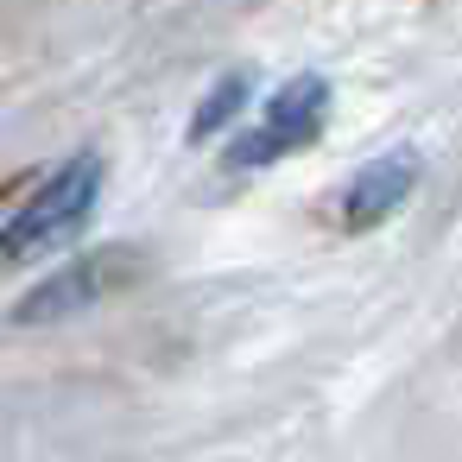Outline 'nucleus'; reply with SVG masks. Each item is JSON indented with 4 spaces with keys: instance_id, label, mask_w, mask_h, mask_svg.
Masks as SVG:
<instances>
[{
    "instance_id": "1",
    "label": "nucleus",
    "mask_w": 462,
    "mask_h": 462,
    "mask_svg": "<svg viewBox=\"0 0 462 462\" xmlns=\"http://www.w3.org/2000/svg\"><path fill=\"white\" fill-rule=\"evenodd\" d=\"M96 197H102V159L83 152V159H70L64 171H51V178L14 209V222L0 228V260H39V254H58V247L89 222Z\"/></svg>"
},
{
    "instance_id": "5",
    "label": "nucleus",
    "mask_w": 462,
    "mask_h": 462,
    "mask_svg": "<svg viewBox=\"0 0 462 462\" xmlns=\"http://www.w3.org/2000/svg\"><path fill=\"white\" fill-rule=\"evenodd\" d=\"M241 96H247V83H241V77H228V83H222V89H216V96H209V102L197 108V127H190V134L203 140L209 127H222V121H228V115L241 108Z\"/></svg>"
},
{
    "instance_id": "2",
    "label": "nucleus",
    "mask_w": 462,
    "mask_h": 462,
    "mask_svg": "<svg viewBox=\"0 0 462 462\" xmlns=\"http://www.w3.org/2000/svg\"><path fill=\"white\" fill-rule=\"evenodd\" d=\"M323 108H329V83H323V77H291V83L266 102L260 127L228 146V165H235V171H260V165H273V159L310 146L317 127H323Z\"/></svg>"
},
{
    "instance_id": "4",
    "label": "nucleus",
    "mask_w": 462,
    "mask_h": 462,
    "mask_svg": "<svg viewBox=\"0 0 462 462\" xmlns=\"http://www.w3.org/2000/svg\"><path fill=\"white\" fill-rule=\"evenodd\" d=\"M411 184H418V159H411V152H386V159L361 165V171L348 178V190H342V222H348V228L386 222V216L411 197Z\"/></svg>"
},
{
    "instance_id": "3",
    "label": "nucleus",
    "mask_w": 462,
    "mask_h": 462,
    "mask_svg": "<svg viewBox=\"0 0 462 462\" xmlns=\"http://www.w3.org/2000/svg\"><path fill=\"white\" fill-rule=\"evenodd\" d=\"M127 266H134V254H127V247H102V254H89V260L64 266L58 279H45L32 298H20L14 323H64V317L89 310L96 298H108L115 285H127V279H134Z\"/></svg>"
}]
</instances>
